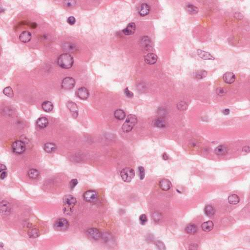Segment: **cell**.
<instances>
[{
	"label": "cell",
	"instance_id": "obj_1",
	"mask_svg": "<svg viewBox=\"0 0 250 250\" xmlns=\"http://www.w3.org/2000/svg\"><path fill=\"white\" fill-rule=\"evenodd\" d=\"M77 200L73 195H66L63 199V211L64 214L70 215L73 212L75 206L76 205Z\"/></svg>",
	"mask_w": 250,
	"mask_h": 250
},
{
	"label": "cell",
	"instance_id": "obj_2",
	"mask_svg": "<svg viewBox=\"0 0 250 250\" xmlns=\"http://www.w3.org/2000/svg\"><path fill=\"white\" fill-rule=\"evenodd\" d=\"M74 63L73 56L69 53H63L59 56L57 59V64L59 67L65 69L72 67Z\"/></svg>",
	"mask_w": 250,
	"mask_h": 250
},
{
	"label": "cell",
	"instance_id": "obj_3",
	"mask_svg": "<svg viewBox=\"0 0 250 250\" xmlns=\"http://www.w3.org/2000/svg\"><path fill=\"white\" fill-rule=\"evenodd\" d=\"M137 118L133 114H130L127 118L126 120L123 125L122 129L124 133H129L132 131L136 124L137 123Z\"/></svg>",
	"mask_w": 250,
	"mask_h": 250
},
{
	"label": "cell",
	"instance_id": "obj_4",
	"mask_svg": "<svg viewBox=\"0 0 250 250\" xmlns=\"http://www.w3.org/2000/svg\"><path fill=\"white\" fill-rule=\"evenodd\" d=\"M69 222L66 218H61L56 220L54 224V228L57 231H65L69 228Z\"/></svg>",
	"mask_w": 250,
	"mask_h": 250
},
{
	"label": "cell",
	"instance_id": "obj_5",
	"mask_svg": "<svg viewBox=\"0 0 250 250\" xmlns=\"http://www.w3.org/2000/svg\"><path fill=\"white\" fill-rule=\"evenodd\" d=\"M120 175L125 182H129L135 177V172L131 168H125L121 171Z\"/></svg>",
	"mask_w": 250,
	"mask_h": 250
},
{
	"label": "cell",
	"instance_id": "obj_6",
	"mask_svg": "<svg viewBox=\"0 0 250 250\" xmlns=\"http://www.w3.org/2000/svg\"><path fill=\"white\" fill-rule=\"evenodd\" d=\"M12 150L16 154H21L26 150V145L24 142L17 140L12 145Z\"/></svg>",
	"mask_w": 250,
	"mask_h": 250
},
{
	"label": "cell",
	"instance_id": "obj_7",
	"mask_svg": "<svg viewBox=\"0 0 250 250\" xmlns=\"http://www.w3.org/2000/svg\"><path fill=\"white\" fill-rule=\"evenodd\" d=\"M84 199L88 202L93 203L98 199V194L96 192L92 190L86 191L84 194Z\"/></svg>",
	"mask_w": 250,
	"mask_h": 250
},
{
	"label": "cell",
	"instance_id": "obj_8",
	"mask_svg": "<svg viewBox=\"0 0 250 250\" xmlns=\"http://www.w3.org/2000/svg\"><path fill=\"white\" fill-rule=\"evenodd\" d=\"M75 85V81L72 77H67L63 80L61 86L64 90H69L73 88Z\"/></svg>",
	"mask_w": 250,
	"mask_h": 250
},
{
	"label": "cell",
	"instance_id": "obj_9",
	"mask_svg": "<svg viewBox=\"0 0 250 250\" xmlns=\"http://www.w3.org/2000/svg\"><path fill=\"white\" fill-rule=\"evenodd\" d=\"M86 233L88 236L93 238V239H99L102 236L101 232L96 228H90L87 230Z\"/></svg>",
	"mask_w": 250,
	"mask_h": 250
},
{
	"label": "cell",
	"instance_id": "obj_10",
	"mask_svg": "<svg viewBox=\"0 0 250 250\" xmlns=\"http://www.w3.org/2000/svg\"><path fill=\"white\" fill-rule=\"evenodd\" d=\"M76 93L78 97L82 100H86L89 97L88 90L85 87H81L78 88L76 91Z\"/></svg>",
	"mask_w": 250,
	"mask_h": 250
},
{
	"label": "cell",
	"instance_id": "obj_11",
	"mask_svg": "<svg viewBox=\"0 0 250 250\" xmlns=\"http://www.w3.org/2000/svg\"><path fill=\"white\" fill-rule=\"evenodd\" d=\"M67 106L71 112L73 116L75 118L77 117L78 115V109L76 104L72 101H69L67 103Z\"/></svg>",
	"mask_w": 250,
	"mask_h": 250
},
{
	"label": "cell",
	"instance_id": "obj_12",
	"mask_svg": "<svg viewBox=\"0 0 250 250\" xmlns=\"http://www.w3.org/2000/svg\"><path fill=\"white\" fill-rule=\"evenodd\" d=\"M159 186L162 190L167 191L170 190L172 187V184L169 180L164 178L161 180L159 182Z\"/></svg>",
	"mask_w": 250,
	"mask_h": 250
},
{
	"label": "cell",
	"instance_id": "obj_13",
	"mask_svg": "<svg viewBox=\"0 0 250 250\" xmlns=\"http://www.w3.org/2000/svg\"><path fill=\"white\" fill-rule=\"evenodd\" d=\"M32 38L31 33L28 31H24L21 33L19 36V40L24 43H26L30 41Z\"/></svg>",
	"mask_w": 250,
	"mask_h": 250
},
{
	"label": "cell",
	"instance_id": "obj_14",
	"mask_svg": "<svg viewBox=\"0 0 250 250\" xmlns=\"http://www.w3.org/2000/svg\"><path fill=\"white\" fill-rule=\"evenodd\" d=\"M150 7L147 4H143L139 9V14L142 17H144L149 14L150 12Z\"/></svg>",
	"mask_w": 250,
	"mask_h": 250
},
{
	"label": "cell",
	"instance_id": "obj_15",
	"mask_svg": "<svg viewBox=\"0 0 250 250\" xmlns=\"http://www.w3.org/2000/svg\"><path fill=\"white\" fill-rule=\"evenodd\" d=\"M136 30V26L134 22H131L128 24L126 28L123 30V32L126 35H131L135 33Z\"/></svg>",
	"mask_w": 250,
	"mask_h": 250
},
{
	"label": "cell",
	"instance_id": "obj_16",
	"mask_svg": "<svg viewBox=\"0 0 250 250\" xmlns=\"http://www.w3.org/2000/svg\"><path fill=\"white\" fill-rule=\"evenodd\" d=\"M157 60V56L155 54L150 53L145 56V62L148 65H154L156 62Z\"/></svg>",
	"mask_w": 250,
	"mask_h": 250
},
{
	"label": "cell",
	"instance_id": "obj_17",
	"mask_svg": "<svg viewBox=\"0 0 250 250\" xmlns=\"http://www.w3.org/2000/svg\"><path fill=\"white\" fill-rule=\"evenodd\" d=\"M223 80L225 82L229 84H232L235 82V76L232 72H227L224 74Z\"/></svg>",
	"mask_w": 250,
	"mask_h": 250
},
{
	"label": "cell",
	"instance_id": "obj_18",
	"mask_svg": "<svg viewBox=\"0 0 250 250\" xmlns=\"http://www.w3.org/2000/svg\"><path fill=\"white\" fill-rule=\"evenodd\" d=\"M62 48L67 52H74L77 50V47L71 43H65L62 45Z\"/></svg>",
	"mask_w": 250,
	"mask_h": 250
},
{
	"label": "cell",
	"instance_id": "obj_19",
	"mask_svg": "<svg viewBox=\"0 0 250 250\" xmlns=\"http://www.w3.org/2000/svg\"><path fill=\"white\" fill-rule=\"evenodd\" d=\"M37 126L40 129H43L46 128L48 125V120L45 117H40L36 121Z\"/></svg>",
	"mask_w": 250,
	"mask_h": 250
},
{
	"label": "cell",
	"instance_id": "obj_20",
	"mask_svg": "<svg viewBox=\"0 0 250 250\" xmlns=\"http://www.w3.org/2000/svg\"><path fill=\"white\" fill-rule=\"evenodd\" d=\"M197 54L199 56L204 60H214V58L211 55V54L208 52L199 49L197 50Z\"/></svg>",
	"mask_w": 250,
	"mask_h": 250
},
{
	"label": "cell",
	"instance_id": "obj_21",
	"mask_svg": "<svg viewBox=\"0 0 250 250\" xmlns=\"http://www.w3.org/2000/svg\"><path fill=\"white\" fill-rule=\"evenodd\" d=\"M214 227V223L212 221H208L202 224L201 228L203 231L209 232L213 229Z\"/></svg>",
	"mask_w": 250,
	"mask_h": 250
},
{
	"label": "cell",
	"instance_id": "obj_22",
	"mask_svg": "<svg viewBox=\"0 0 250 250\" xmlns=\"http://www.w3.org/2000/svg\"><path fill=\"white\" fill-rule=\"evenodd\" d=\"M198 231V228L197 225L193 224H190L186 226L185 228V231L188 234L194 235L197 233Z\"/></svg>",
	"mask_w": 250,
	"mask_h": 250
},
{
	"label": "cell",
	"instance_id": "obj_23",
	"mask_svg": "<svg viewBox=\"0 0 250 250\" xmlns=\"http://www.w3.org/2000/svg\"><path fill=\"white\" fill-rule=\"evenodd\" d=\"M44 150L47 153H52L56 151L57 149V147L54 144L52 143H47L45 144L44 146Z\"/></svg>",
	"mask_w": 250,
	"mask_h": 250
},
{
	"label": "cell",
	"instance_id": "obj_24",
	"mask_svg": "<svg viewBox=\"0 0 250 250\" xmlns=\"http://www.w3.org/2000/svg\"><path fill=\"white\" fill-rule=\"evenodd\" d=\"M42 109L45 112H50L53 109V105L51 102L48 101H46L44 102L42 105Z\"/></svg>",
	"mask_w": 250,
	"mask_h": 250
},
{
	"label": "cell",
	"instance_id": "obj_25",
	"mask_svg": "<svg viewBox=\"0 0 250 250\" xmlns=\"http://www.w3.org/2000/svg\"><path fill=\"white\" fill-rule=\"evenodd\" d=\"M227 152H228L227 148L223 145H220L216 147L214 150L215 154L218 155H225L227 153Z\"/></svg>",
	"mask_w": 250,
	"mask_h": 250
},
{
	"label": "cell",
	"instance_id": "obj_26",
	"mask_svg": "<svg viewBox=\"0 0 250 250\" xmlns=\"http://www.w3.org/2000/svg\"><path fill=\"white\" fill-rule=\"evenodd\" d=\"M204 212L206 216L209 217H212L216 213V210L212 206L208 205L205 208Z\"/></svg>",
	"mask_w": 250,
	"mask_h": 250
},
{
	"label": "cell",
	"instance_id": "obj_27",
	"mask_svg": "<svg viewBox=\"0 0 250 250\" xmlns=\"http://www.w3.org/2000/svg\"><path fill=\"white\" fill-rule=\"evenodd\" d=\"M228 202L232 205H236L240 202L239 197L238 195L233 194L228 197Z\"/></svg>",
	"mask_w": 250,
	"mask_h": 250
},
{
	"label": "cell",
	"instance_id": "obj_28",
	"mask_svg": "<svg viewBox=\"0 0 250 250\" xmlns=\"http://www.w3.org/2000/svg\"><path fill=\"white\" fill-rule=\"evenodd\" d=\"M154 126L157 128H165L166 126V123L163 118H159L154 121Z\"/></svg>",
	"mask_w": 250,
	"mask_h": 250
},
{
	"label": "cell",
	"instance_id": "obj_29",
	"mask_svg": "<svg viewBox=\"0 0 250 250\" xmlns=\"http://www.w3.org/2000/svg\"><path fill=\"white\" fill-rule=\"evenodd\" d=\"M114 116L115 117L116 119L119 120H123L125 119V116H126V114L125 112L120 109H117L115 110V111L114 112Z\"/></svg>",
	"mask_w": 250,
	"mask_h": 250
},
{
	"label": "cell",
	"instance_id": "obj_30",
	"mask_svg": "<svg viewBox=\"0 0 250 250\" xmlns=\"http://www.w3.org/2000/svg\"><path fill=\"white\" fill-rule=\"evenodd\" d=\"M186 9L189 13L191 14H197L199 11V9L195 5L189 4L186 7Z\"/></svg>",
	"mask_w": 250,
	"mask_h": 250
},
{
	"label": "cell",
	"instance_id": "obj_31",
	"mask_svg": "<svg viewBox=\"0 0 250 250\" xmlns=\"http://www.w3.org/2000/svg\"><path fill=\"white\" fill-rule=\"evenodd\" d=\"M207 75V72L205 70H199L195 71L194 76L197 79H201L206 77Z\"/></svg>",
	"mask_w": 250,
	"mask_h": 250
},
{
	"label": "cell",
	"instance_id": "obj_32",
	"mask_svg": "<svg viewBox=\"0 0 250 250\" xmlns=\"http://www.w3.org/2000/svg\"><path fill=\"white\" fill-rule=\"evenodd\" d=\"M141 45L144 47H148L150 46V40L148 37L144 36L141 39Z\"/></svg>",
	"mask_w": 250,
	"mask_h": 250
},
{
	"label": "cell",
	"instance_id": "obj_33",
	"mask_svg": "<svg viewBox=\"0 0 250 250\" xmlns=\"http://www.w3.org/2000/svg\"><path fill=\"white\" fill-rule=\"evenodd\" d=\"M39 172L36 169H31L28 172V175L31 179H36L39 176Z\"/></svg>",
	"mask_w": 250,
	"mask_h": 250
},
{
	"label": "cell",
	"instance_id": "obj_34",
	"mask_svg": "<svg viewBox=\"0 0 250 250\" xmlns=\"http://www.w3.org/2000/svg\"><path fill=\"white\" fill-rule=\"evenodd\" d=\"M28 235L31 238H36L40 235V233L36 229H31L28 231Z\"/></svg>",
	"mask_w": 250,
	"mask_h": 250
},
{
	"label": "cell",
	"instance_id": "obj_35",
	"mask_svg": "<svg viewBox=\"0 0 250 250\" xmlns=\"http://www.w3.org/2000/svg\"><path fill=\"white\" fill-rule=\"evenodd\" d=\"M4 94L9 98H13L14 96V93L12 88L10 86H8L4 88L3 90Z\"/></svg>",
	"mask_w": 250,
	"mask_h": 250
},
{
	"label": "cell",
	"instance_id": "obj_36",
	"mask_svg": "<svg viewBox=\"0 0 250 250\" xmlns=\"http://www.w3.org/2000/svg\"><path fill=\"white\" fill-rule=\"evenodd\" d=\"M1 210L2 212H4V213L10 211V207L9 206V203L4 201L1 203Z\"/></svg>",
	"mask_w": 250,
	"mask_h": 250
},
{
	"label": "cell",
	"instance_id": "obj_37",
	"mask_svg": "<svg viewBox=\"0 0 250 250\" xmlns=\"http://www.w3.org/2000/svg\"><path fill=\"white\" fill-rule=\"evenodd\" d=\"M177 108L180 110H186L188 108V105L184 101H181L177 104Z\"/></svg>",
	"mask_w": 250,
	"mask_h": 250
},
{
	"label": "cell",
	"instance_id": "obj_38",
	"mask_svg": "<svg viewBox=\"0 0 250 250\" xmlns=\"http://www.w3.org/2000/svg\"><path fill=\"white\" fill-rule=\"evenodd\" d=\"M138 173L140 179L143 180L145 176V171L143 167H138Z\"/></svg>",
	"mask_w": 250,
	"mask_h": 250
},
{
	"label": "cell",
	"instance_id": "obj_39",
	"mask_svg": "<svg viewBox=\"0 0 250 250\" xmlns=\"http://www.w3.org/2000/svg\"><path fill=\"white\" fill-rule=\"evenodd\" d=\"M139 221H140V224L142 225L146 224L148 221V218H147L146 215L145 214H141L139 217Z\"/></svg>",
	"mask_w": 250,
	"mask_h": 250
},
{
	"label": "cell",
	"instance_id": "obj_40",
	"mask_svg": "<svg viewBox=\"0 0 250 250\" xmlns=\"http://www.w3.org/2000/svg\"><path fill=\"white\" fill-rule=\"evenodd\" d=\"M216 92L217 94L220 96H223L226 94V90L225 88H218L216 90Z\"/></svg>",
	"mask_w": 250,
	"mask_h": 250
},
{
	"label": "cell",
	"instance_id": "obj_41",
	"mask_svg": "<svg viewBox=\"0 0 250 250\" xmlns=\"http://www.w3.org/2000/svg\"><path fill=\"white\" fill-rule=\"evenodd\" d=\"M77 184L78 181L76 179H73L71 180L69 183V187H70L71 190H73Z\"/></svg>",
	"mask_w": 250,
	"mask_h": 250
},
{
	"label": "cell",
	"instance_id": "obj_42",
	"mask_svg": "<svg viewBox=\"0 0 250 250\" xmlns=\"http://www.w3.org/2000/svg\"><path fill=\"white\" fill-rule=\"evenodd\" d=\"M124 93L125 94V95L127 96L129 98H133V93L129 90L128 88H127L125 89Z\"/></svg>",
	"mask_w": 250,
	"mask_h": 250
},
{
	"label": "cell",
	"instance_id": "obj_43",
	"mask_svg": "<svg viewBox=\"0 0 250 250\" xmlns=\"http://www.w3.org/2000/svg\"><path fill=\"white\" fill-rule=\"evenodd\" d=\"M67 22L69 24L73 25L76 22V19L74 17L71 16L68 18V19H67Z\"/></svg>",
	"mask_w": 250,
	"mask_h": 250
},
{
	"label": "cell",
	"instance_id": "obj_44",
	"mask_svg": "<svg viewBox=\"0 0 250 250\" xmlns=\"http://www.w3.org/2000/svg\"><path fill=\"white\" fill-rule=\"evenodd\" d=\"M156 246L158 247L159 249H160V250H164L166 249L165 245L163 244V243L162 242L160 241H158L156 242Z\"/></svg>",
	"mask_w": 250,
	"mask_h": 250
},
{
	"label": "cell",
	"instance_id": "obj_45",
	"mask_svg": "<svg viewBox=\"0 0 250 250\" xmlns=\"http://www.w3.org/2000/svg\"><path fill=\"white\" fill-rule=\"evenodd\" d=\"M7 173L5 171H2L1 172V175H0V178L2 180L5 179L7 177Z\"/></svg>",
	"mask_w": 250,
	"mask_h": 250
},
{
	"label": "cell",
	"instance_id": "obj_46",
	"mask_svg": "<svg viewBox=\"0 0 250 250\" xmlns=\"http://www.w3.org/2000/svg\"><path fill=\"white\" fill-rule=\"evenodd\" d=\"M65 3V5H66V6H67V7H71L72 5H74L75 3H76V2H74V1H65L64 2Z\"/></svg>",
	"mask_w": 250,
	"mask_h": 250
},
{
	"label": "cell",
	"instance_id": "obj_47",
	"mask_svg": "<svg viewBox=\"0 0 250 250\" xmlns=\"http://www.w3.org/2000/svg\"><path fill=\"white\" fill-rule=\"evenodd\" d=\"M222 112L224 115H228L229 114L230 111L229 109H224L222 110Z\"/></svg>",
	"mask_w": 250,
	"mask_h": 250
},
{
	"label": "cell",
	"instance_id": "obj_48",
	"mask_svg": "<svg viewBox=\"0 0 250 250\" xmlns=\"http://www.w3.org/2000/svg\"><path fill=\"white\" fill-rule=\"evenodd\" d=\"M162 158L163 159L165 160H167L168 159H169V157H168V155H167V154H166V153H164V154H162Z\"/></svg>",
	"mask_w": 250,
	"mask_h": 250
},
{
	"label": "cell",
	"instance_id": "obj_49",
	"mask_svg": "<svg viewBox=\"0 0 250 250\" xmlns=\"http://www.w3.org/2000/svg\"><path fill=\"white\" fill-rule=\"evenodd\" d=\"M7 170V167H5V165H3L2 164L1 165V168H0V172H2V171H5Z\"/></svg>",
	"mask_w": 250,
	"mask_h": 250
},
{
	"label": "cell",
	"instance_id": "obj_50",
	"mask_svg": "<svg viewBox=\"0 0 250 250\" xmlns=\"http://www.w3.org/2000/svg\"><path fill=\"white\" fill-rule=\"evenodd\" d=\"M30 27L31 28H35L37 26V24L36 23H35V22L30 24Z\"/></svg>",
	"mask_w": 250,
	"mask_h": 250
},
{
	"label": "cell",
	"instance_id": "obj_51",
	"mask_svg": "<svg viewBox=\"0 0 250 250\" xmlns=\"http://www.w3.org/2000/svg\"><path fill=\"white\" fill-rule=\"evenodd\" d=\"M243 151H244V152H249V150H250V148L249 147H248V146H246V147H244L243 149Z\"/></svg>",
	"mask_w": 250,
	"mask_h": 250
},
{
	"label": "cell",
	"instance_id": "obj_52",
	"mask_svg": "<svg viewBox=\"0 0 250 250\" xmlns=\"http://www.w3.org/2000/svg\"><path fill=\"white\" fill-rule=\"evenodd\" d=\"M1 247H3V244L2 243H1Z\"/></svg>",
	"mask_w": 250,
	"mask_h": 250
}]
</instances>
